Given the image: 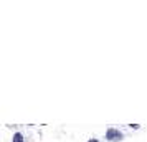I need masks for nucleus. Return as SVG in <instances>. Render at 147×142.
<instances>
[{"label":"nucleus","mask_w":147,"mask_h":142,"mask_svg":"<svg viewBox=\"0 0 147 142\" xmlns=\"http://www.w3.org/2000/svg\"><path fill=\"white\" fill-rule=\"evenodd\" d=\"M106 139H109V141H121L122 134H121L119 131H116V129H109L106 132Z\"/></svg>","instance_id":"obj_1"},{"label":"nucleus","mask_w":147,"mask_h":142,"mask_svg":"<svg viewBox=\"0 0 147 142\" xmlns=\"http://www.w3.org/2000/svg\"><path fill=\"white\" fill-rule=\"evenodd\" d=\"M13 142H23V135H22L20 132H17V134L13 135Z\"/></svg>","instance_id":"obj_2"},{"label":"nucleus","mask_w":147,"mask_h":142,"mask_svg":"<svg viewBox=\"0 0 147 142\" xmlns=\"http://www.w3.org/2000/svg\"><path fill=\"white\" fill-rule=\"evenodd\" d=\"M88 142H98V141H94V139H91V141H88Z\"/></svg>","instance_id":"obj_3"}]
</instances>
